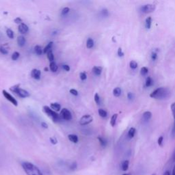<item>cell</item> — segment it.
Returning a JSON list of instances; mask_svg holds the SVG:
<instances>
[{"label": "cell", "instance_id": "cell-1", "mask_svg": "<svg viewBox=\"0 0 175 175\" xmlns=\"http://www.w3.org/2000/svg\"><path fill=\"white\" fill-rule=\"evenodd\" d=\"M170 90L166 88H158L150 93V97L155 99H165L170 96Z\"/></svg>", "mask_w": 175, "mask_h": 175}, {"label": "cell", "instance_id": "cell-2", "mask_svg": "<svg viewBox=\"0 0 175 175\" xmlns=\"http://www.w3.org/2000/svg\"><path fill=\"white\" fill-rule=\"evenodd\" d=\"M22 167L27 175H43L38 168L32 163L28 162H23Z\"/></svg>", "mask_w": 175, "mask_h": 175}, {"label": "cell", "instance_id": "cell-3", "mask_svg": "<svg viewBox=\"0 0 175 175\" xmlns=\"http://www.w3.org/2000/svg\"><path fill=\"white\" fill-rule=\"evenodd\" d=\"M10 90L13 93H16L17 95H19L21 98H26L29 97V93L25 90H23L22 88H20V84H17L14 86L10 88Z\"/></svg>", "mask_w": 175, "mask_h": 175}, {"label": "cell", "instance_id": "cell-4", "mask_svg": "<svg viewBox=\"0 0 175 175\" xmlns=\"http://www.w3.org/2000/svg\"><path fill=\"white\" fill-rule=\"evenodd\" d=\"M43 111L45 112V114L48 115L49 116H51L54 121H58V120H59V118H60V116L48 106H44Z\"/></svg>", "mask_w": 175, "mask_h": 175}, {"label": "cell", "instance_id": "cell-5", "mask_svg": "<svg viewBox=\"0 0 175 175\" xmlns=\"http://www.w3.org/2000/svg\"><path fill=\"white\" fill-rule=\"evenodd\" d=\"M93 118L90 115H84L81 118V119L79 120V124L81 125H86V124H90V123L93 122Z\"/></svg>", "mask_w": 175, "mask_h": 175}, {"label": "cell", "instance_id": "cell-6", "mask_svg": "<svg viewBox=\"0 0 175 175\" xmlns=\"http://www.w3.org/2000/svg\"><path fill=\"white\" fill-rule=\"evenodd\" d=\"M155 8H156L155 6L153 4H146L142 6L140 8V10L142 12V13L148 14L153 13V11H155Z\"/></svg>", "mask_w": 175, "mask_h": 175}, {"label": "cell", "instance_id": "cell-7", "mask_svg": "<svg viewBox=\"0 0 175 175\" xmlns=\"http://www.w3.org/2000/svg\"><path fill=\"white\" fill-rule=\"evenodd\" d=\"M60 117L64 120H70L72 119V114L68 109L63 108L60 112Z\"/></svg>", "mask_w": 175, "mask_h": 175}, {"label": "cell", "instance_id": "cell-8", "mask_svg": "<svg viewBox=\"0 0 175 175\" xmlns=\"http://www.w3.org/2000/svg\"><path fill=\"white\" fill-rule=\"evenodd\" d=\"M2 94H3V95L4 96V97L8 101H10V103H13L14 105L17 106V105H18L17 101L15 99H14V98L13 96H12L10 93H8L6 90H3L2 91Z\"/></svg>", "mask_w": 175, "mask_h": 175}, {"label": "cell", "instance_id": "cell-9", "mask_svg": "<svg viewBox=\"0 0 175 175\" xmlns=\"http://www.w3.org/2000/svg\"><path fill=\"white\" fill-rule=\"evenodd\" d=\"M18 29H19V31L20 33L21 34H26L27 32L29 31V28L28 26L25 23H21V24H20L19 25V28H18Z\"/></svg>", "mask_w": 175, "mask_h": 175}, {"label": "cell", "instance_id": "cell-10", "mask_svg": "<svg viewBox=\"0 0 175 175\" xmlns=\"http://www.w3.org/2000/svg\"><path fill=\"white\" fill-rule=\"evenodd\" d=\"M31 76L35 79H40L41 76V72L38 69H33L31 72Z\"/></svg>", "mask_w": 175, "mask_h": 175}, {"label": "cell", "instance_id": "cell-11", "mask_svg": "<svg viewBox=\"0 0 175 175\" xmlns=\"http://www.w3.org/2000/svg\"><path fill=\"white\" fill-rule=\"evenodd\" d=\"M25 42H26L25 38L24 36H19L17 38V43L19 44V46L23 47L25 45Z\"/></svg>", "mask_w": 175, "mask_h": 175}, {"label": "cell", "instance_id": "cell-12", "mask_svg": "<svg viewBox=\"0 0 175 175\" xmlns=\"http://www.w3.org/2000/svg\"><path fill=\"white\" fill-rule=\"evenodd\" d=\"M51 109H52L53 111L58 112L61 109V105L58 103H51Z\"/></svg>", "mask_w": 175, "mask_h": 175}, {"label": "cell", "instance_id": "cell-13", "mask_svg": "<svg viewBox=\"0 0 175 175\" xmlns=\"http://www.w3.org/2000/svg\"><path fill=\"white\" fill-rule=\"evenodd\" d=\"M68 138H69V140L70 141V142H73V143H77V142H78V135H74V134H70L68 135Z\"/></svg>", "mask_w": 175, "mask_h": 175}, {"label": "cell", "instance_id": "cell-14", "mask_svg": "<svg viewBox=\"0 0 175 175\" xmlns=\"http://www.w3.org/2000/svg\"><path fill=\"white\" fill-rule=\"evenodd\" d=\"M93 71L96 75H100L102 72V68L101 67H94Z\"/></svg>", "mask_w": 175, "mask_h": 175}, {"label": "cell", "instance_id": "cell-15", "mask_svg": "<svg viewBox=\"0 0 175 175\" xmlns=\"http://www.w3.org/2000/svg\"><path fill=\"white\" fill-rule=\"evenodd\" d=\"M151 117H152V113H151L150 112H149V111H146V112H144V114H143V118H144V120H149Z\"/></svg>", "mask_w": 175, "mask_h": 175}, {"label": "cell", "instance_id": "cell-16", "mask_svg": "<svg viewBox=\"0 0 175 175\" xmlns=\"http://www.w3.org/2000/svg\"><path fill=\"white\" fill-rule=\"evenodd\" d=\"M129 162L128 161V160H125V161L123 162L122 165H121L122 170L123 171H127L129 168Z\"/></svg>", "mask_w": 175, "mask_h": 175}, {"label": "cell", "instance_id": "cell-17", "mask_svg": "<svg viewBox=\"0 0 175 175\" xmlns=\"http://www.w3.org/2000/svg\"><path fill=\"white\" fill-rule=\"evenodd\" d=\"M49 68H50V70H51L52 72H56V71L58 70V69L57 64H56L55 62H51V63H50Z\"/></svg>", "mask_w": 175, "mask_h": 175}, {"label": "cell", "instance_id": "cell-18", "mask_svg": "<svg viewBox=\"0 0 175 175\" xmlns=\"http://www.w3.org/2000/svg\"><path fill=\"white\" fill-rule=\"evenodd\" d=\"M34 51H35V53H36V54L38 55H42L43 53L42 47H41L39 46V45L35 46V47H34Z\"/></svg>", "mask_w": 175, "mask_h": 175}, {"label": "cell", "instance_id": "cell-19", "mask_svg": "<svg viewBox=\"0 0 175 175\" xmlns=\"http://www.w3.org/2000/svg\"><path fill=\"white\" fill-rule=\"evenodd\" d=\"M53 46V42H50L49 44L44 47V49H43V53H47L49 51H51V47Z\"/></svg>", "mask_w": 175, "mask_h": 175}, {"label": "cell", "instance_id": "cell-20", "mask_svg": "<svg viewBox=\"0 0 175 175\" xmlns=\"http://www.w3.org/2000/svg\"><path fill=\"white\" fill-rule=\"evenodd\" d=\"M135 132H136V130L135 128H133V127H131V129L129 130L128 131V137L129 139H132L133 137H134V135L135 134Z\"/></svg>", "mask_w": 175, "mask_h": 175}, {"label": "cell", "instance_id": "cell-21", "mask_svg": "<svg viewBox=\"0 0 175 175\" xmlns=\"http://www.w3.org/2000/svg\"><path fill=\"white\" fill-rule=\"evenodd\" d=\"M94 46V40H93V38H88L86 42V47L88 49H91L93 48Z\"/></svg>", "mask_w": 175, "mask_h": 175}, {"label": "cell", "instance_id": "cell-22", "mask_svg": "<svg viewBox=\"0 0 175 175\" xmlns=\"http://www.w3.org/2000/svg\"><path fill=\"white\" fill-rule=\"evenodd\" d=\"M118 118V114H114L111 117V120H110V124L112 127H114L116 123V120Z\"/></svg>", "mask_w": 175, "mask_h": 175}, {"label": "cell", "instance_id": "cell-23", "mask_svg": "<svg viewBox=\"0 0 175 175\" xmlns=\"http://www.w3.org/2000/svg\"><path fill=\"white\" fill-rule=\"evenodd\" d=\"M121 93H122V90H121V89L120 88H115L113 90V94L116 97H118L120 96Z\"/></svg>", "mask_w": 175, "mask_h": 175}, {"label": "cell", "instance_id": "cell-24", "mask_svg": "<svg viewBox=\"0 0 175 175\" xmlns=\"http://www.w3.org/2000/svg\"><path fill=\"white\" fill-rule=\"evenodd\" d=\"M151 23H152V19L151 17H148L146 19V21H145V25L147 29H150L151 27Z\"/></svg>", "mask_w": 175, "mask_h": 175}, {"label": "cell", "instance_id": "cell-25", "mask_svg": "<svg viewBox=\"0 0 175 175\" xmlns=\"http://www.w3.org/2000/svg\"><path fill=\"white\" fill-rule=\"evenodd\" d=\"M99 114L101 117H103V118H105L107 116H108V113H107V112L105 110V109H99Z\"/></svg>", "mask_w": 175, "mask_h": 175}, {"label": "cell", "instance_id": "cell-26", "mask_svg": "<svg viewBox=\"0 0 175 175\" xmlns=\"http://www.w3.org/2000/svg\"><path fill=\"white\" fill-rule=\"evenodd\" d=\"M153 82L152 78H151L150 77H148L146 80V84H145V85H146V87H150V86H151L153 85Z\"/></svg>", "mask_w": 175, "mask_h": 175}, {"label": "cell", "instance_id": "cell-27", "mask_svg": "<svg viewBox=\"0 0 175 175\" xmlns=\"http://www.w3.org/2000/svg\"><path fill=\"white\" fill-rule=\"evenodd\" d=\"M98 140H99L100 144L102 146H105L107 145V140L105 138H103L102 137H98Z\"/></svg>", "mask_w": 175, "mask_h": 175}, {"label": "cell", "instance_id": "cell-28", "mask_svg": "<svg viewBox=\"0 0 175 175\" xmlns=\"http://www.w3.org/2000/svg\"><path fill=\"white\" fill-rule=\"evenodd\" d=\"M129 66L132 69H135L138 68V63L134 60H132L129 62Z\"/></svg>", "mask_w": 175, "mask_h": 175}, {"label": "cell", "instance_id": "cell-29", "mask_svg": "<svg viewBox=\"0 0 175 175\" xmlns=\"http://www.w3.org/2000/svg\"><path fill=\"white\" fill-rule=\"evenodd\" d=\"M6 34L9 38H11V39H13V38H14V32L11 29H7Z\"/></svg>", "mask_w": 175, "mask_h": 175}, {"label": "cell", "instance_id": "cell-30", "mask_svg": "<svg viewBox=\"0 0 175 175\" xmlns=\"http://www.w3.org/2000/svg\"><path fill=\"white\" fill-rule=\"evenodd\" d=\"M47 58H48L49 60L51 62H53V60H54V55H53L52 51L47 53Z\"/></svg>", "mask_w": 175, "mask_h": 175}, {"label": "cell", "instance_id": "cell-31", "mask_svg": "<svg viewBox=\"0 0 175 175\" xmlns=\"http://www.w3.org/2000/svg\"><path fill=\"white\" fill-rule=\"evenodd\" d=\"M19 56H20V53L19 52H17V51L14 52L13 53V55H12V60L15 61L19 58Z\"/></svg>", "mask_w": 175, "mask_h": 175}, {"label": "cell", "instance_id": "cell-32", "mask_svg": "<svg viewBox=\"0 0 175 175\" xmlns=\"http://www.w3.org/2000/svg\"><path fill=\"white\" fill-rule=\"evenodd\" d=\"M94 101H95V103L97 105L100 104L101 99H100V97L99 95V94L98 93H96L95 94H94Z\"/></svg>", "mask_w": 175, "mask_h": 175}, {"label": "cell", "instance_id": "cell-33", "mask_svg": "<svg viewBox=\"0 0 175 175\" xmlns=\"http://www.w3.org/2000/svg\"><path fill=\"white\" fill-rule=\"evenodd\" d=\"M140 72H141V74L142 75H146V74L148 73V72H149V69H147L146 67H142V69H141V70H140Z\"/></svg>", "mask_w": 175, "mask_h": 175}, {"label": "cell", "instance_id": "cell-34", "mask_svg": "<svg viewBox=\"0 0 175 175\" xmlns=\"http://www.w3.org/2000/svg\"><path fill=\"white\" fill-rule=\"evenodd\" d=\"M171 110H172V112H173V118H174V122H175V102L172 103Z\"/></svg>", "mask_w": 175, "mask_h": 175}, {"label": "cell", "instance_id": "cell-35", "mask_svg": "<svg viewBox=\"0 0 175 175\" xmlns=\"http://www.w3.org/2000/svg\"><path fill=\"white\" fill-rule=\"evenodd\" d=\"M86 78H87L86 73L82 72L81 73H80V79H81L82 81H84V80L86 79Z\"/></svg>", "mask_w": 175, "mask_h": 175}, {"label": "cell", "instance_id": "cell-36", "mask_svg": "<svg viewBox=\"0 0 175 175\" xmlns=\"http://www.w3.org/2000/svg\"><path fill=\"white\" fill-rule=\"evenodd\" d=\"M0 52H1L2 53H3V54H8V50L4 48V46L2 45V46H0Z\"/></svg>", "mask_w": 175, "mask_h": 175}, {"label": "cell", "instance_id": "cell-37", "mask_svg": "<svg viewBox=\"0 0 175 175\" xmlns=\"http://www.w3.org/2000/svg\"><path fill=\"white\" fill-rule=\"evenodd\" d=\"M157 58H158V53L155 51H153L152 54H151V59L153 61H155L157 60Z\"/></svg>", "mask_w": 175, "mask_h": 175}, {"label": "cell", "instance_id": "cell-38", "mask_svg": "<svg viewBox=\"0 0 175 175\" xmlns=\"http://www.w3.org/2000/svg\"><path fill=\"white\" fill-rule=\"evenodd\" d=\"M70 11L69 8L65 7L63 8V10H62V15H64V14H67V13H69V12Z\"/></svg>", "mask_w": 175, "mask_h": 175}, {"label": "cell", "instance_id": "cell-39", "mask_svg": "<svg viewBox=\"0 0 175 175\" xmlns=\"http://www.w3.org/2000/svg\"><path fill=\"white\" fill-rule=\"evenodd\" d=\"M70 93L71 94H73V95H75V96L78 95V90H76L75 89H70Z\"/></svg>", "mask_w": 175, "mask_h": 175}, {"label": "cell", "instance_id": "cell-40", "mask_svg": "<svg viewBox=\"0 0 175 175\" xmlns=\"http://www.w3.org/2000/svg\"><path fill=\"white\" fill-rule=\"evenodd\" d=\"M50 142H51V143L52 144H56L58 143V140H57V139H56L55 137H51V138H50Z\"/></svg>", "mask_w": 175, "mask_h": 175}, {"label": "cell", "instance_id": "cell-41", "mask_svg": "<svg viewBox=\"0 0 175 175\" xmlns=\"http://www.w3.org/2000/svg\"><path fill=\"white\" fill-rule=\"evenodd\" d=\"M163 141H164V137H163V136H160V137H159V139H158V144L160 146H162Z\"/></svg>", "mask_w": 175, "mask_h": 175}, {"label": "cell", "instance_id": "cell-42", "mask_svg": "<svg viewBox=\"0 0 175 175\" xmlns=\"http://www.w3.org/2000/svg\"><path fill=\"white\" fill-rule=\"evenodd\" d=\"M14 22L17 23V24L20 25V24H21V23H23V20L21 19V18L17 17V18H16L15 19H14Z\"/></svg>", "mask_w": 175, "mask_h": 175}, {"label": "cell", "instance_id": "cell-43", "mask_svg": "<svg viewBox=\"0 0 175 175\" xmlns=\"http://www.w3.org/2000/svg\"><path fill=\"white\" fill-rule=\"evenodd\" d=\"M118 55L119 56V57H123L124 55V53L122 51V49L121 48H118Z\"/></svg>", "mask_w": 175, "mask_h": 175}, {"label": "cell", "instance_id": "cell-44", "mask_svg": "<svg viewBox=\"0 0 175 175\" xmlns=\"http://www.w3.org/2000/svg\"><path fill=\"white\" fill-rule=\"evenodd\" d=\"M62 69L66 71H69L70 70V67L67 64H63L62 65Z\"/></svg>", "mask_w": 175, "mask_h": 175}, {"label": "cell", "instance_id": "cell-45", "mask_svg": "<svg viewBox=\"0 0 175 175\" xmlns=\"http://www.w3.org/2000/svg\"><path fill=\"white\" fill-rule=\"evenodd\" d=\"M76 168H77V163H76V162H73V164H72V165H71L70 166V168L72 170H75Z\"/></svg>", "mask_w": 175, "mask_h": 175}, {"label": "cell", "instance_id": "cell-46", "mask_svg": "<svg viewBox=\"0 0 175 175\" xmlns=\"http://www.w3.org/2000/svg\"><path fill=\"white\" fill-rule=\"evenodd\" d=\"M102 14H103V15H104V16H108V11L105 10V9H104V10H102Z\"/></svg>", "mask_w": 175, "mask_h": 175}, {"label": "cell", "instance_id": "cell-47", "mask_svg": "<svg viewBox=\"0 0 175 175\" xmlns=\"http://www.w3.org/2000/svg\"><path fill=\"white\" fill-rule=\"evenodd\" d=\"M41 126H42L43 128H48V124H47L46 123H44V122H43V123H41Z\"/></svg>", "mask_w": 175, "mask_h": 175}, {"label": "cell", "instance_id": "cell-48", "mask_svg": "<svg viewBox=\"0 0 175 175\" xmlns=\"http://www.w3.org/2000/svg\"><path fill=\"white\" fill-rule=\"evenodd\" d=\"M127 97H128V99L129 100H131L133 98V94L132 93H129L128 94H127Z\"/></svg>", "mask_w": 175, "mask_h": 175}, {"label": "cell", "instance_id": "cell-49", "mask_svg": "<svg viewBox=\"0 0 175 175\" xmlns=\"http://www.w3.org/2000/svg\"><path fill=\"white\" fill-rule=\"evenodd\" d=\"M164 175H170V172H169V171H165V173H164Z\"/></svg>", "mask_w": 175, "mask_h": 175}, {"label": "cell", "instance_id": "cell-50", "mask_svg": "<svg viewBox=\"0 0 175 175\" xmlns=\"http://www.w3.org/2000/svg\"><path fill=\"white\" fill-rule=\"evenodd\" d=\"M173 175H175V165H174V168H173Z\"/></svg>", "mask_w": 175, "mask_h": 175}, {"label": "cell", "instance_id": "cell-51", "mask_svg": "<svg viewBox=\"0 0 175 175\" xmlns=\"http://www.w3.org/2000/svg\"><path fill=\"white\" fill-rule=\"evenodd\" d=\"M48 70V69L47 68H44V71H47Z\"/></svg>", "mask_w": 175, "mask_h": 175}, {"label": "cell", "instance_id": "cell-52", "mask_svg": "<svg viewBox=\"0 0 175 175\" xmlns=\"http://www.w3.org/2000/svg\"><path fill=\"white\" fill-rule=\"evenodd\" d=\"M123 175H131V174H124Z\"/></svg>", "mask_w": 175, "mask_h": 175}, {"label": "cell", "instance_id": "cell-53", "mask_svg": "<svg viewBox=\"0 0 175 175\" xmlns=\"http://www.w3.org/2000/svg\"><path fill=\"white\" fill-rule=\"evenodd\" d=\"M174 158H175V151H174Z\"/></svg>", "mask_w": 175, "mask_h": 175}, {"label": "cell", "instance_id": "cell-54", "mask_svg": "<svg viewBox=\"0 0 175 175\" xmlns=\"http://www.w3.org/2000/svg\"><path fill=\"white\" fill-rule=\"evenodd\" d=\"M153 175H155V174H153Z\"/></svg>", "mask_w": 175, "mask_h": 175}]
</instances>
